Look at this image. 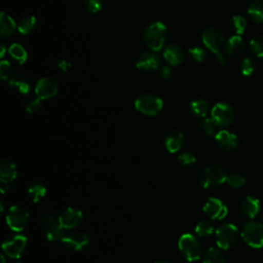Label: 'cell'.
<instances>
[{"label":"cell","instance_id":"1","mask_svg":"<svg viewBox=\"0 0 263 263\" xmlns=\"http://www.w3.org/2000/svg\"><path fill=\"white\" fill-rule=\"evenodd\" d=\"M166 40V27L161 22L149 24L143 32V41L145 45L153 51H159Z\"/></svg>","mask_w":263,"mask_h":263},{"label":"cell","instance_id":"2","mask_svg":"<svg viewBox=\"0 0 263 263\" xmlns=\"http://www.w3.org/2000/svg\"><path fill=\"white\" fill-rule=\"evenodd\" d=\"M201 39L205 47L216 54L217 61L220 64H225L226 60L221 52V48L224 43V36L222 32L217 27L210 26L203 30Z\"/></svg>","mask_w":263,"mask_h":263},{"label":"cell","instance_id":"3","mask_svg":"<svg viewBox=\"0 0 263 263\" xmlns=\"http://www.w3.org/2000/svg\"><path fill=\"white\" fill-rule=\"evenodd\" d=\"M227 176L228 175L225 168L221 164L214 163L205 166L201 171L199 175V181L203 188L214 189L226 182Z\"/></svg>","mask_w":263,"mask_h":263},{"label":"cell","instance_id":"4","mask_svg":"<svg viewBox=\"0 0 263 263\" xmlns=\"http://www.w3.org/2000/svg\"><path fill=\"white\" fill-rule=\"evenodd\" d=\"M240 236L238 228L231 223H225L220 225L215 230V238L217 246L222 250H229L233 248Z\"/></svg>","mask_w":263,"mask_h":263},{"label":"cell","instance_id":"5","mask_svg":"<svg viewBox=\"0 0 263 263\" xmlns=\"http://www.w3.org/2000/svg\"><path fill=\"white\" fill-rule=\"evenodd\" d=\"M178 248L187 261H196L202 256V248L198 238L191 233H184L178 240Z\"/></svg>","mask_w":263,"mask_h":263},{"label":"cell","instance_id":"6","mask_svg":"<svg viewBox=\"0 0 263 263\" xmlns=\"http://www.w3.org/2000/svg\"><path fill=\"white\" fill-rule=\"evenodd\" d=\"M240 236L245 242L255 249L263 248V223L250 220L242 226Z\"/></svg>","mask_w":263,"mask_h":263},{"label":"cell","instance_id":"7","mask_svg":"<svg viewBox=\"0 0 263 263\" xmlns=\"http://www.w3.org/2000/svg\"><path fill=\"white\" fill-rule=\"evenodd\" d=\"M163 106L161 98L153 93H143L135 100V108L142 114L154 116L158 114Z\"/></svg>","mask_w":263,"mask_h":263},{"label":"cell","instance_id":"8","mask_svg":"<svg viewBox=\"0 0 263 263\" xmlns=\"http://www.w3.org/2000/svg\"><path fill=\"white\" fill-rule=\"evenodd\" d=\"M40 221L45 230V234L48 240L55 241L61 240V237L65 231L62 227L59 217L49 211H43L40 214Z\"/></svg>","mask_w":263,"mask_h":263},{"label":"cell","instance_id":"9","mask_svg":"<svg viewBox=\"0 0 263 263\" xmlns=\"http://www.w3.org/2000/svg\"><path fill=\"white\" fill-rule=\"evenodd\" d=\"M5 220H6V224L11 230L15 232H20L24 230L28 225L30 216L28 211L25 208L14 204L9 208L6 214Z\"/></svg>","mask_w":263,"mask_h":263},{"label":"cell","instance_id":"10","mask_svg":"<svg viewBox=\"0 0 263 263\" xmlns=\"http://www.w3.org/2000/svg\"><path fill=\"white\" fill-rule=\"evenodd\" d=\"M211 118L219 127L228 126L234 119V110L228 103L219 102L212 108Z\"/></svg>","mask_w":263,"mask_h":263},{"label":"cell","instance_id":"11","mask_svg":"<svg viewBox=\"0 0 263 263\" xmlns=\"http://www.w3.org/2000/svg\"><path fill=\"white\" fill-rule=\"evenodd\" d=\"M27 237L23 234H14L7 237L2 243V250L4 254L12 259H18L27 246Z\"/></svg>","mask_w":263,"mask_h":263},{"label":"cell","instance_id":"12","mask_svg":"<svg viewBox=\"0 0 263 263\" xmlns=\"http://www.w3.org/2000/svg\"><path fill=\"white\" fill-rule=\"evenodd\" d=\"M89 240L90 239L87 233L73 229L65 230L61 237V241L63 242V245L74 251L83 250L85 247L88 246Z\"/></svg>","mask_w":263,"mask_h":263},{"label":"cell","instance_id":"13","mask_svg":"<svg viewBox=\"0 0 263 263\" xmlns=\"http://www.w3.org/2000/svg\"><path fill=\"white\" fill-rule=\"evenodd\" d=\"M35 93L41 100L53 98L59 91V83L52 77H43L35 85Z\"/></svg>","mask_w":263,"mask_h":263},{"label":"cell","instance_id":"14","mask_svg":"<svg viewBox=\"0 0 263 263\" xmlns=\"http://www.w3.org/2000/svg\"><path fill=\"white\" fill-rule=\"evenodd\" d=\"M161 66L160 57L154 51H145L138 55L136 60V67L144 72H151Z\"/></svg>","mask_w":263,"mask_h":263},{"label":"cell","instance_id":"15","mask_svg":"<svg viewBox=\"0 0 263 263\" xmlns=\"http://www.w3.org/2000/svg\"><path fill=\"white\" fill-rule=\"evenodd\" d=\"M60 223L65 230L74 229L83 220V213L76 208H67L59 216Z\"/></svg>","mask_w":263,"mask_h":263},{"label":"cell","instance_id":"16","mask_svg":"<svg viewBox=\"0 0 263 263\" xmlns=\"http://www.w3.org/2000/svg\"><path fill=\"white\" fill-rule=\"evenodd\" d=\"M203 213L213 220H220L227 215V206L221 199L209 197L203 204Z\"/></svg>","mask_w":263,"mask_h":263},{"label":"cell","instance_id":"17","mask_svg":"<svg viewBox=\"0 0 263 263\" xmlns=\"http://www.w3.org/2000/svg\"><path fill=\"white\" fill-rule=\"evenodd\" d=\"M8 85L14 91L21 95H28L32 89L30 78L22 73H14L8 79Z\"/></svg>","mask_w":263,"mask_h":263},{"label":"cell","instance_id":"18","mask_svg":"<svg viewBox=\"0 0 263 263\" xmlns=\"http://www.w3.org/2000/svg\"><path fill=\"white\" fill-rule=\"evenodd\" d=\"M215 140L217 145L225 151H232L238 146L237 136L226 129L217 132V134L215 135Z\"/></svg>","mask_w":263,"mask_h":263},{"label":"cell","instance_id":"19","mask_svg":"<svg viewBox=\"0 0 263 263\" xmlns=\"http://www.w3.org/2000/svg\"><path fill=\"white\" fill-rule=\"evenodd\" d=\"M17 177V167L16 164L8 159L2 158L0 161V180L1 183L10 184Z\"/></svg>","mask_w":263,"mask_h":263},{"label":"cell","instance_id":"20","mask_svg":"<svg viewBox=\"0 0 263 263\" xmlns=\"http://www.w3.org/2000/svg\"><path fill=\"white\" fill-rule=\"evenodd\" d=\"M163 58L168 63V65L174 66V65H179L183 62L185 58V53L183 48L180 45L176 43H172L164 48Z\"/></svg>","mask_w":263,"mask_h":263},{"label":"cell","instance_id":"21","mask_svg":"<svg viewBox=\"0 0 263 263\" xmlns=\"http://www.w3.org/2000/svg\"><path fill=\"white\" fill-rule=\"evenodd\" d=\"M184 144V135L180 130L170 132L164 139V146L168 152H178Z\"/></svg>","mask_w":263,"mask_h":263},{"label":"cell","instance_id":"22","mask_svg":"<svg viewBox=\"0 0 263 263\" xmlns=\"http://www.w3.org/2000/svg\"><path fill=\"white\" fill-rule=\"evenodd\" d=\"M241 211L248 218H255L260 212V200L255 196H246L241 203Z\"/></svg>","mask_w":263,"mask_h":263},{"label":"cell","instance_id":"23","mask_svg":"<svg viewBox=\"0 0 263 263\" xmlns=\"http://www.w3.org/2000/svg\"><path fill=\"white\" fill-rule=\"evenodd\" d=\"M243 50H245V42L242 38L238 35L230 37L225 44V51L228 55L236 57L241 54Z\"/></svg>","mask_w":263,"mask_h":263},{"label":"cell","instance_id":"24","mask_svg":"<svg viewBox=\"0 0 263 263\" xmlns=\"http://www.w3.org/2000/svg\"><path fill=\"white\" fill-rule=\"evenodd\" d=\"M16 30V24L13 18L5 12L0 13V35L1 37H9Z\"/></svg>","mask_w":263,"mask_h":263},{"label":"cell","instance_id":"25","mask_svg":"<svg viewBox=\"0 0 263 263\" xmlns=\"http://www.w3.org/2000/svg\"><path fill=\"white\" fill-rule=\"evenodd\" d=\"M189 108H190L191 113L194 114L195 116H198V117H205L209 114V112L212 110L211 107H210L209 102L204 99L193 100L190 103Z\"/></svg>","mask_w":263,"mask_h":263},{"label":"cell","instance_id":"26","mask_svg":"<svg viewBox=\"0 0 263 263\" xmlns=\"http://www.w3.org/2000/svg\"><path fill=\"white\" fill-rule=\"evenodd\" d=\"M202 263H227L220 248H209L202 255Z\"/></svg>","mask_w":263,"mask_h":263},{"label":"cell","instance_id":"27","mask_svg":"<svg viewBox=\"0 0 263 263\" xmlns=\"http://www.w3.org/2000/svg\"><path fill=\"white\" fill-rule=\"evenodd\" d=\"M46 194V187L41 182H34L28 188V195L33 202H38Z\"/></svg>","mask_w":263,"mask_h":263},{"label":"cell","instance_id":"28","mask_svg":"<svg viewBox=\"0 0 263 263\" xmlns=\"http://www.w3.org/2000/svg\"><path fill=\"white\" fill-rule=\"evenodd\" d=\"M37 26V20L33 15H27L20 20L17 24V30L21 34L27 35L35 30Z\"/></svg>","mask_w":263,"mask_h":263},{"label":"cell","instance_id":"29","mask_svg":"<svg viewBox=\"0 0 263 263\" xmlns=\"http://www.w3.org/2000/svg\"><path fill=\"white\" fill-rule=\"evenodd\" d=\"M8 53L9 55L16 61L20 64H23L27 61L28 58V53L27 50L25 49L24 46H22L18 43H12L9 47H8Z\"/></svg>","mask_w":263,"mask_h":263},{"label":"cell","instance_id":"30","mask_svg":"<svg viewBox=\"0 0 263 263\" xmlns=\"http://www.w3.org/2000/svg\"><path fill=\"white\" fill-rule=\"evenodd\" d=\"M248 13L257 23H263V0L252 2L248 8Z\"/></svg>","mask_w":263,"mask_h":263},{"label":"cell","instance_id":"31","mask_svg":"<svg viewBox=\"0 0 263 263\" xmlns=\"http://www.w3.org/2000/svg\"><path fill=\"white\" fill-rule=\"evenodd\" d=\"M214 231H215V225L210 220H201L195 226V233L201 237L209 236Z\"/></svg>","mask_w":263,"mask_h":263},{"label":"cell","instance_id":"32","mask_svg":"<svg viewBox=\"0 0 263 263\" xmlns=\"http://www.w3.org/2000/svg\"><path fill=\"white\" fill-rule=\"evenodd\" d=\"M226 182L227 184L231 187V188H234V189H238L240 187H242L247 180L245 178L243 175L239 174V173H231L227 176V179H226Z\"/></svg>","mask_w":263,"mask_h":263},{"label":"cell","instance_id":"33","mask_svg":"<svg viewBox=\"0 0 263 263\" xmlns=\"http://www.w3.org/2000/svg\"><path fill=\"white\" fill-rule=\"evenodd\" d=\"M230 26L235 33L241 34V33H243V31L247 27V21L241 15H233L230 20Z\"/></svg>","mask_w":263,"mask_h":263},{"label":"cell","instance_id":"34","mask_svg":"<svg viewBox=\"0 0 263 263\" xmlns=\"http://www.w3.org/2000/svg\"><path fill=\"white\" fill-rule=\"evenodd\" d=\"M188 53L191 57V59L197 63H202L208 60V52L198 46H194L188 49Z\"/></svg>","mask_w":263,"mask_h":263},{"label":"cell","instance_id":"35","mask_svg":"<svg viewBox=\"0 0 263 263\" xmlns=\"http://www.w3.org/2000/svg\"><path fill=\"white\" fill-rule=\"evenodd\" d=\"M216 123L213 121L212 118H203L201 121H200V128L201 130L209 137H213L215 136L217 133H216Z\"/></svg>","mask_w":263,"mask_h":263},{"label":"cell","instance_id":"36","mask_svg":"<svg viewBox=\"0 0 263 263\" xmlns=\"http://www.w3.org/2000/svg\"><path fill=\"white\" fill-rule=\"evenodd\" d=\"M250 46L254 54L259 58L263 57V36H258L252 39L250 42Z\"/></svg>","mask_w":263,"mask_h":263},{"label":"cell","instance_id":"37","mask_svg":"<svg viewBox=\"0 0 263 263\" xmlns=\"http://www.w3.org/2000/svg\"><path fill=\"white\" fill-rule=\"evenodd\" d=\"M256 69V62L252 58H246L242 60L240 65V71L243 75L249 76L253 74Z\"/></svg>","mask_w":263,"mask_h":263},{"label":"cell","instance_id":"38","mask_svg":"<svg viewBox=\"0 0 263 263\" xmlns=\"http://www.w3.org/2000/svg\"><path fill=\"white\" fill-rule=\"evenodd\" d=\"M178 161L184 166H189L196 162V157L191 152H182L178 155Z\"/></svg>","mask_w":263,"mask_h":263},{"label":"cell","instance_id":"39","mask_svg":"<svg viewBox=\"0 0 263 263\" xmlns=\"http://www.w3.org/2000/svg\"><path fill=\"white\" fill-rule=\"evenodd\" d=\"M84 7L91 13L99 12L103 8V0H84Z\"/></svg>","mask_w":263,"mask_h":263},{"label":"cell","instance_id":"40","mask_svg":"<svg viewBox=\"0 0 263 263\" xmlns=\"http://www.w3.org/2000/svg\"><path fill=\"white\" fill-rule=\"evenodd\" d=\"M42 100L39 99L38 97L34 98V99H31L28 103H27V106H26V110L28 111V113L30 114H35L37 112H39L42 108Z\"/></svg>","mask_w":263,"mask_h":263},{"label":"cell","instance_id":"41","mask_svg":"<svg viewBox=\"0 0 263 263\" xmlns=\"http://www.w3.org/2000/svg\"><path fill=\"white\" fill-rule=\"evenodd\" d=\"M11 72H12V69H11L10 63L8 61L2 60L0 62V75L2 79H9V77L12 75Z\"/></svg>","mask_w":263,"mask_h":263},{"label":"cell","instance_id":"42","mask_svg":"<svg viewBox=\"0 0 263 263\" xmlns=\"http://www.w3.org/2000/svg\"><path fill=\"white\" fill-rule=\"evenodd\" d=\"M172 65H164L161 67L160 69V77L163 79V80H171L172 77H173V69L171 67Z\"/></svg>","mask_w":263,"mask_h":263},{"label":"cell","instance_id":"43","mask_svg":"<svg viewBox=\"0 0 263 263\" xmlns=\"http://www.w3.org/2000/svg\"><path fill=\"white\" fill-rule=\"evenodd\" d=\"M72 64L69 62V61H66V60H61L59 63H58V67L63 71V72H68L69 69L71 68Z\"/></svg>","mask_w":263,"mask_h":263},{"label":"cell","instance_id":"44","mask_svg":"<svg viewBox=\"0 0 263 263\" xmlns=\"http://www.w3.org/2000/svg\"><path fill=\"white\" fill-rule=\"evenodd\" d=\"M0 47H1V50H0V57H1V58H3V57H4V54H5V51H6V47H5V44H4L3 42H1V45H0Z\"/></svg>","mask_w":263,"mask_h":263},{"label":"cell","instance_id":"45","mask_svg":"<svg viewBox=\"0 0 263 263\" xmlns=\"http://www.w3.org/2000/svg\"><path fill=\"white\" fill-rule=\"evenodd\" d=\"M154 263H171L168 260H165V259H161V260H158V261H156V262H154Z\"/></svg>","mask_w":263,"mask_h":263},{"label":"cell","instance_id":"46","mask_svg":"<svg viewBox=\"0 0 263 263\" xmlns=\"http://www.w3.org/2000/svg\"><path fill=\"white\" fill-rule=\"evenodd\" d=\"M1 261H2V263H5V258L3 255H1Z\"/></svg>","mask_w":263,"mask_h":263},{"label":"cell","instance_id":"47","mask_svg":"<svg viewBox=\"0 0 263 263\" xmlns=\"http://www.w3.org/2000/svg\"><path fill=\"white\" fill-rule=\"evenodd\" d=\"M4 211V205H3V202H1V212Z\"/></svg>","mask_w":263,"mask_h":263},{"label":"cell","instance_id":"48","mask_svg":"<svg viewBox=\"0 0 263 263\" xmlns=\"http://www.w3.org/2000/svg\"><path fill=\"white\" fill-rule=\"evenodd\" d=\"M15 263H24V262H22V261H16Z\"/></svg>","mask_w":263,"mask_h":263},{"label":"cell","instance_id":"49","mask_svg":"<svg viewBox=\"0 0 263 263\" xmlns=\"http://www.w3.org/2000/svg\"><path fill=\"white\" fill-rule=\"evenodd\" d=\"M182 263H190V261H188V262H182Z\"/></svg>","mask_w":263,"mask_h":263},{"label":"cell","instance_id":"50","mask_svg":"<svg viewBox=\"0 0 263 263\" xmlns=\"http://www.w3.org/2000/svg\"><path fill=\"white\" fill-rule=\"evenodd\" d=\"M262 222H263V213H262Z\"/></svg>","mask_w":263,"mask_h":263}]
</instances>
